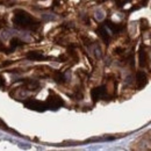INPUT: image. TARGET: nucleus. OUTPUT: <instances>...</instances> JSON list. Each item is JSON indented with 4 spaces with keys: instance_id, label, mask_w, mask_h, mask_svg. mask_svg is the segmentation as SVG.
Wrapping results in <instances>:
<instances>
[{
    "instance_id": "obj_1",
    "label": "nucleus",
    "mask_w": 151,
    "mask_h": 151,
    "mask_svg": "<svg viewBox=\"0 0 151 151\" xmlns=\"http://www.w3.org/2000/svg\"><path fill=\"white\" fill-rule=\"evenodd\" d=\"M15 23L23 28H28V29H34L38 24L30 15H28L23 12H20V11H18L15 14Z\"/></svg>"
},
{
    "instance_id": "obj_2",
    "label": "nucleus",
    "mask_w": 151,
    "mask_h": 151,
    "mask_svg": "<svg viewBox=\"0 0 151 151\" xmlns=\"http://www.w3.org/2000/svg\"><path fill=\"white\" fill-rule=\"evenodd\" d=\"M91 95H92V99H94V100H99V99L104 98L106 95V87L105 86L96 87L91 92Z\"/></svg>"
},
{
    "instance_id": "obj_3",
    "label": "nucleus",
    "mask_w": 151,
    "mask_h": 151,
    "mask_svg": "<svg viewBox=\"0 0 151 151\" xmlns=\"http://www.w3.org/2000/svg\"><path fill=\"white\" fill-rule=\"evenodd\" d=\"M136 79H137V84H138V86H139V87H143V86L147 84V75H145V72H143V71L137 72Z\"/></svg>"
},
{
    "instance_id": "obj_4",
    "label": "nucleus",
    "mask_w": 151,
    "mask_h": 151,
    "mask_svg": "<svg viewBox=\"0 0 151 151\" xmlns=\"http://www.w3.org/2000/svg\"><path fill=\"white\" fill-rule=\"evenodd\" d=\"M138 60H139V65L141 66H144L148 62V56H147V52L144 51L143 48H141L139 52H138Z\"/></svg>"
},
{
    "instance_id": "obj_5",
    "label": "nucleus",
    "mask_w": 151,
    "mask_h": 151,
    "mask_svg": "<svg viewBox=\"0 0 151 151\" xmlns=\"http://www.w3.org/2000/svg\"><path fill=\"white\" fill-rule=\"evenodd\" d=\"M98 33H99V36L102 38L105 42H108V41H109V35H108L107 30H106L104 27H100L99 30H98Z\"/></svg>"
},
{
    "instance_id": "obj_6",
    "label": "nucleus",
    "mask_w": 151,
    "mask_h": 151,
    "mask_svg": "<svg viewBox=\"0 0 151 151\" xmlns=\"http://www.w3.org/2000/svg\"><path fill=\"white\" fill-rule=\"evenodd\" d=\"M107 27H108L113 33H117V32H120V30L122 29V27H121L120 24H115V23L111 22V21L107 22Z\"/></svg>"
},
{
    "instance_id": "obj_7",
    "label": "nucleus",
    "mask_w": 151,
    "mask_h": 151,
    "mask_svg": "<svg viewBox=\"0 0 151 151\" xmlns=\"http://www.w3.org/2000/svg\"><path fill=\"white\" fill-rule=\"evenodd\" d=\"M28 58H30V59H34V60L45 59V57L43 56L42 54H40V52H30V54L28 55Z\"/></svg>"
},
{
    "instance_id": "obj_8",
    "label": "nucleus",
    "mask_w": 151,
    "mask_h": 151,
    "mask_svg": "<svg viewBox=\"0 0 151 151\" xmlns=\"http://www.w3.org/2000/svg\"><path fill=\"white\" fill-rule=\"evenodd\" d=\"M129 0H116V2H117V5H120V6H123L124 4H127Z\"/></svg>"
}]
</instances>
